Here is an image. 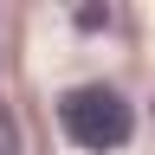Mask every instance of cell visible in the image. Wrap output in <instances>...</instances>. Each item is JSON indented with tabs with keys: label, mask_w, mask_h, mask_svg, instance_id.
I'll return each instance as SVG.
<instances>
[{
	"label": "cell",
	"mask_w": 155,
	"mask_h": 155,
	"mask_svg": "<svg viewBox=\"0 0 155 155\" xmlns=\"http://www.w3.org/2000/svg\"><path fill=\"white\" fill-rule=\"evenodd\" d=\"M0 155H19V129H13L7 110H0Z\"/></svg>",
	"instance_id": "2"
},
{
	"label": "cell",
	"mask_w": 155,
	"mask_h": 155,
	"mask_svg": "<svg viewBox=\"0 0 155 155\" xmlns=\"http://www.w3.org/2000/svg\"><path fill=\"white\" fill-rule=\"evenodd\" d=\"M58 123H65V136L78 149H123L129 129H136V110L110 84H78V91L58 97Z\"/></svg>",
	"instance_id": "1"
}]
</instances>
